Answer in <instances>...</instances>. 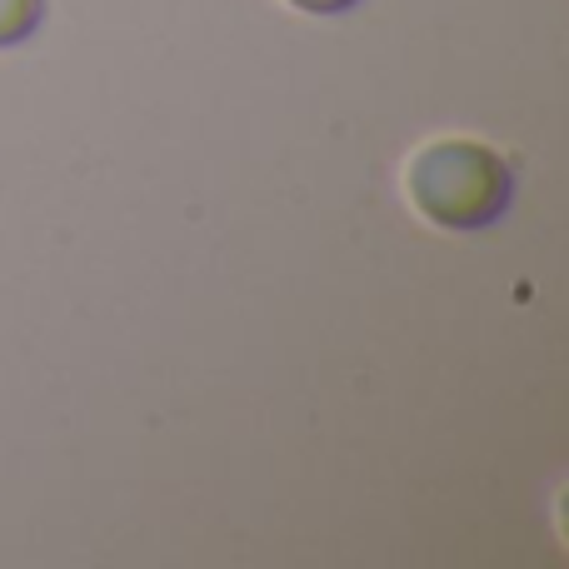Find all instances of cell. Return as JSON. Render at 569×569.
Listing matches in <instances>:
<instances>
[{
	"label": "cell",
	"instance_id": "obj_1",
	"mask_svg": "<svg viewBox=\"0 0 569 569\" xmlns=\"http://www.w3.org/2000/svg\"><path fill=\"white\" fill-rule=\"evenodd\" d=\"M410 200L440 230H490L515 200V170L485 140H435L410 160Z\"/></svg>",
	"mask_w": 569,
	"mask_h": 569
},
{
	"label": "cell",
	"instance_id": "obj_2",
	"mask_svg": "<svg viewBox=\"0 0 569 569\" xmlns=\"http://www.w3.org/2000/svg\"><path fill=\"white\" fill-rule=\"evenodd\" d=\"M46 20V0H0V50L30 40Z\"/></svg>",
	"mask_w": 569,
	"mask_h": 569
},
{
	"label": "cell",
	"instance_id": "obj_3",
	"mask_svg": "<svg viewBox=\"0 0 569 569\" xmlns=\"http://www.w3.org/2000/svg\"><path fill=\"white\" fill-rule=\"evenodd\" d=\"M295 10H310V16H345V10H355L360 0H290Z\"/></svg>",
	"mask_w": 569,
	"mask_h": 569
}]
</instances>
